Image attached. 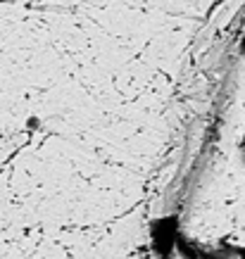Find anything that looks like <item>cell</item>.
Wrapping results in <instances>:
<instances>
[{
    "instance_id": "obj_1",
    "label": "cell",
    "mask_w": 245,
    "mask_h": 259,
    "mask_svg": "<svg viewBox=\"0 0 245 259\" xmlns=\"http://www.w3.org/2000/svg\"><path fill=\"white\" fill-rule=\"evenodd\" d=\"M240 50L245 53V36H243V40H240Z\"/></svg>"
},
{
    "instance_id": "obj_2",
    "label": "cell",
    "mask_w": 245,
    "mask_h": 259,
    "mask_svg": "<svg viewBox=\"0 0 245 259\" xmlns=\"http://www.w3.org/2000/svg\"><path fill=\"white\" fill-rule=\"evenodd\" d=\"M243 159H245V143H243Z\"/></svg>"
}]
</instances>
